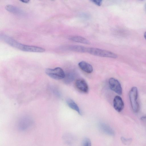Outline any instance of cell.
<instances>
[{
    "label": "cell",
    "mask_w": 146,
    "mask_h": 146,
    "mask_svg": "<svg viewBox=\"0 0 146 146\" xmlns=\"http://www.w3.org/2000/svg\"><path fill=\"white\" fill-rule=\"evenodd\" d=\"M141 120L143 125L146 127V116L141 117Z\"/></svg>",
    "instance_id": "ac0fdd59"
},
{
    "label": "cell",
    "mask_w": 146,
    "mask_h": 146,
    "mask_svg": "<svg viewBox=\"0 0 146 146\" xmlns=\"http://www.w3.org/2000/svg\"><path fill=\"white\" fill-rule=\"evenodd\" d=\"M5 9L13 13L19 14L21 13L19 9L11 5H7L5 7Z\"/></svg>",
    "instance_id": "5bb4252c"
},
{
    "label": "cell",
    "mask_w": 146,
    "mask_h": 146,
    "mask_svg": "<svg viewBox=\"0 0 146 146\" xmlns=\"http://www.w3.org/2000/svg\"><path fill=\"white\" fill-rule=\"evenodd\" d=\"M75 74L72 72H69L65 74V77L64 78V83L69 84L72 82L75 78Z\"/></svg>",
    "instance_id": "8fae6325"
},
{
    "label": "cell",
    "mask_w": 146,
    "mask_h": 146,
    "mask_svg": "<svg viewBox=\"0 0 146 146\" xmlns=\"http://www.w3.org/2000/svg\"><path fill=\"white\" fill-rule=\"evenodd\" d=\"M33 124L32 120L28 117H24L19 121L18 127L21 131L26 130L30 127Z\"/></svg>",
    "instance_id": "5b68a950"
},
{
    "label": "cell",
    "mask_w": 146,
    "mask_h": 146,
    "mask_svg": "<svg viewBox=\"0 0 146 146\" xmlns=\"http://www.w3.org/2000/svg\"><path fill=\"white\" fill-rule=\"evenodd\" d=\"M75 85L76 88L80 92L84 93L88 92V85L84 79H79L77 80L75 82Z\"/></svg>",
    "instance_id": "8992f818"
},
{
    "label": "cell",
    "mask_w": 146,
    "mask_h": 146,
    "mask_svg": "<svg viewBox=\"0 0 146 146\" xmlns=\"http://www.w3.org/2000/svg\"><path fill=\"white\" fill-rule=\"evenodd\" d=\"M66 102L70 108L76 111L79 114L82 115L81 112L78 106L73 100L70 98L66 100Z\"/></svg>",
    "instance_id": "30bf717a"
},
{
    "label": "cell",
    "mask_w": 146,
    "mask_h": 146,
    "mask_svg": "<svg viewBox=\"0 0 146 146\" xmlns=\"http://www.w3.org/2000/svg\"><path fill=\"white\" fill-rule=\"evenodd\" d=\"M99 126L100 129L105 133L110 135H113L114 132L113 129L109 125L104 123H100Z\"/></svg>",
    "instance_id": "9c48e42d"
},
{
    "label": "cell",
    "mask_w": 146,
    "mask_h": 146,
    "mask_svg": "<svg viewBox=\"0 0 146 146\" xmlns=\"http://www.w3.org/2000/svg\"><path fill=\"white\" fill-rule=\"evenodd\" d=\"M87 48L85 47L79 45H72L68 47V49L74 51L80 52H87Z\"/></svg>",
    "instance_id": "4fadbf2b"
},
{
    "label": "cell",
    "mask_w": 146,
    "mask_h": 146,
    "mask_svg": "<svg viewBox=\"0 0 146 146\" xmlns=\"http://www.w3.org/2000/svg\"><path fill=\"white\" fill-rule=\"evenodd\" d=\"M109 84L110 88L116 93L121 95L122 93V89L119 82L116 79L111 78L109 80Z\"/></svg>",
    "instance_id": "277c9868"
},
{
    "label": "cell",
    "mask_w": 146,
    "mask_h": 146,
    "mask_svg": "<svg viewBox=\"0 0 146 146\" xmlns=\"http://www.w3.org/2000/svg\"><path fill=\"white\" fill-rule=\"evenodd\" d=\"M121 140L123 143L127 145L130 144L132 141L131 138H125L123 137L121 138Z\"/></svg>",
    "instance_id": "9a60e30c"
},
{
    "label": "cell",
    "mask_w": 146,
    "mask_h": 146,
    "mask_svg": "<svg viewBox=\"0 0 146 146\" xmlns=\"http://www.w3.org/2000/svg\"><path fill=\"white\" fill-rule=\"evenodd\" d=\"M145 9H146V6H145Z\"/></svg>",
    "instance_id": "44dd1931"
},
{
    "label": "cell",
    "mask_w": 146,
    "mask_h": 146,
    "mask_svg": "<svg viewBox=\"0 0 146 146\" xmlns=\"http://www.w3.org/2000/svg\"><path fill=\"white\" fill-rule=\"evenodd\" d=\"M45 72L49 77L56 80L64 79L65 75L64 70L60 67H56L54 69H47Z\"/></svg>",
    "instance_id": "3957f363"
},
{
    "label": "cell",
    "mask_w": 146,
    "mask_h": 146,
    "mask_svg": "<svg viewBox=\"0 0 146 146\" xmlns=\"http://www.w3.org/2000/svg\"><path fill=\"white\" fill-rule=\"evenodd\" d=\"M87 52L93 55L102 57L114 58L117 57V54L112 52L96 48H87Z\"/></svg>",
    "instance_id": "7a4b0ae2"
},
{
    "label": "cell",
    "mask_w": 146,
    "mask_h": 146,
    "mask_svg": "<svg viewBox=\"0 0 146 146\" xmlns=\"http://www.w3.org/2000/svg\"><path fill=\"white\" fill-rule=\"evenodd\" d=\"M91 1L96 5L100 6L102 5V1L101 0H94Z\"/></svg>",
    "instance_id": "e0dca14e"
},
{
    "label": "cell",
    "mask_w": 146,
    "mask_h": 146,
    "mask_svg": "<svg viewBox=\"0 0 146 146\" xmlns=\"http://www.w3.org/2000/svg\"><path fill=\"white\" fill-rule=\"evenodd\" d=\"M70 39L73 41L86 44H89L90 42L86 38L82 36H74L70 37Z\"/></svg>",
    "instance_id": "7c38bea8"
},
{
    "label": "cell",
    "mask_w": 146,
    "mask_h": 146,
    "mask_svg": "<svg viewBox=\"0 0 146 146\" xmlns=\"http://www.w3.org/2000/svg\"><path fill=\"white\" fill-rule=\"evenodd\" d=\"M80 68L83 71L88 73H91L93 71L92 66L85 61H82L78 63Z\"/></svg>",
    "instance_id": "ba28073f"
},
{
    "label": "cell",
    "mask_w": 146,
    "mask_h": 146,
    "mask_svg": "<svg viewBox=\"0 0 146 146\" xmlns=\"http://www.w3.org/2000/svg\"><path fill=\"white\" fill-rule=\"evenodd\" d=\"M144 37L145 38L146 40V32H145L144 33Z\"/></svg>",
    "instance_id": "ffe728a7"
},
{
    "label": "cell",
    "mask_w": 146,
    "mask_h": 146,
    "mask_svg": "<svg viewBox=\"0 0 146 146\" xmlns=\"http://www.w3.org/2000/svg\"><path fill=\"white\" fill-rule=\"evenodd\" d=\"M83 146H91V143L90 140L88 138H85L83 141Z\"/></svg>",
    "instance_id": "2e32d148"
},
{
    "label": "cell",
    "mask_w": 146,
    "mask_h": 146,
    "mask_svg": "<svg viewBox=\"0 0 146 146\" xmlns=\"http://www.w3.org/2000/svg\"><path fill=\"white\" fill-rule=\"evenodd\" d=\"M113 106L115 109L118 112H121L124 107V103L121 98L119 96H116L113 100Z\"/></svg>",
    "instance_id": "52a82bcc"
},
{
    "label": "cell",
    "mask_w": 146,
    "mask_h": 146,
    "mask_svg": "<svg viewBox=\"0 0 146 146\" xmlns=\"http://www.w3.org/2000/svg\"><path fill=\"white\" fill-rule=\"evenodd\" d=\"M129 96L133 111L134 113H137L139 110V105L138 101V90L136 87L134 86L131 88Z\"/></svg>",
    "instance_id": "6da1fadb"
},
{
    "label": "cell",
    "mask_w": 146,
    "mask_h": 146,
    "mask_svg": "<svg viewBox=\"0 0 146 146\" xmlns=\"http://www.w3.org/2000/svg\"><path fill=\"white\" fill-rule=\"evenodd\" d=\"M21 1L22 2L25 3H28L29 1V0H21L20 1Z\"/></svg>",
    "instance_id": "d6986e66"
}]
</instances>
